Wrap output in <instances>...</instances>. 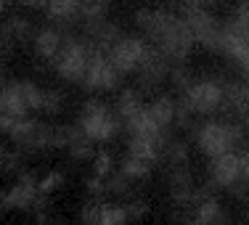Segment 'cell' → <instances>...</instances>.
Listing matches in <instances>:
<instances>
[{
    "label": "cell",
    "instance_id": "6da1fadb",
    "mask_svg": "<svg viewBox=\"0 0 249 225\" xmlns=\"http://www.w3.org/2000/svg\"><path fill=\"white\" fill-rule=\"evenodd\" d=\"M133 24L138 35L151 45L159 56H164L170 64H186L191 56L194 40L188 35L186 21L178 11L170 8H138L133 14Z\"/></svg>",
    "mask_w": 249,
    "mask_h": 225
},
{
    "label": "cell",
    "instance_id": "7a4b0ae2",
    "mask_svg": "<svg viewBox=\"0 0 249 225\" xmlns=\"http://www.w3.org/2000/svg\"><path fill=\"white\" fill-rule=\"evenodd\" d=\"M194 143L201 151V156L215 159V156H223V154L244 149L247 133H244V125L236 120H215V117H210L201 125H196Z\"/></svg>",
    "mask_w": 249,
    "mask_h": 225
},
{
    "label": "cell",
    "instance_id": "3957f363",
    "mask_svg": "<svg viewBox=\"0 0 249 225\" xmlns=\"http://www.w3.org/2000/svg\"><path fill=\"white\" fill-rule=\"evenodd\" d=\"M178 109L191 117H210L225 111V82L215 77H194L178 96Z\"/></svg>",
    "mask_w": 249,
    "mask_h": 225
},
{
    "label": "cell",
    "instance_id": "277c9868",
    "mask_svg": "<svg viewBox=\"0 0 249 225\" xmlns=\"http://www.w3.org/2000/svg\"><path fill=\"white\" fill-rule=\"evenodd\" d=\"M74 125L96 146L98 143H111V140L122 133V120L114 111V106L106 104V101H98V98H90V101L82 104Z\"/></svg>",
    "mask_w": 249,
    "mask_h": 225
},
{
    "label": "cell",
    "instance_id": "5b68a950",
    "mask_svg": "<svg viewBox=\"0 0 249 225\" xmlns=\"http://www.w3.org/2000/svg\"><path fill=\"white\" fill-rule=\"evenodd\" d=\"M96 53L98 51L93 48L82 35L67 32V37H64V43H61V51L56 53V58L51 61V67H53V72H56V77H61L64 82L80 85Z\"/></svg>",
    "mask_w": 249,
    "mask_h": 225
},
{
    "label": "cell",
    "instance_id": "8992f818",
    "mask_svg": "<svg viewBox=\"0 0 249 225\" xmlns=\"http://www.w3.org/2000/svg\"><path fill=\"white\" fill-rule=\"evenodd\" d=\"M180 19L186 21L188 35H191L194 45L210 51V53H220V35H223V21L212 14V8H201L196 3H183L180 5Z\"/></svg>",
    "mask_w": 249,
    "mask_h": 225
},
{
    "label": "cell",
    "instance_id": "52a82bcc",
    "mask_svg": "<svg viewBox=\"0 0 249 225\" xmlns=\"http://www.w3.org/2000/svg\"><path fill=\"white\" fill-rule=\"evenodd\" d=\"M43 87L32 80H11L0 87V117L8 120H24L40 111Z\"/></svg>",
    "mask_w": 249,
    "mask_h": 225
},
{
    "label": "cell",
    "instance_id": "ba28073f",
    "mask_svg": "<svg viewBox=\"0 0 249 225\" xmlns=\"http://www.w3.org/2000/svg\"><path fill=\"white\" fill-rule=\"evenodd\" d=\"M149 53H151V45L146 43L141 35H124L122 32L120 37L111 43V48L106 51V56H109V61L117 67V72L122 77H127V74H135L143 67Z\"/></svg>",
    "mask_w": 249,
    "mask_h": 225
},
{
    "label": "cell",
    "instance_id": "9c48e42d",
    "mask_svg": "<svg viewBox=\"0 0 249 225\" xmlns=\"http://www.w3.org/2000/svg\"><path fill=\"white\" fill-rule=\"evenodd\" d=\"M5 135L14 140L16 149L21 154H40V151L53 149V125L40 122V120H35V117L16 120Z\"/></svg>",
    "mask_w": 249,
    "mask_h": 225
},
{
    "label": "cell",
    "instance_id": "30bf717a",
    "mask_svg": "<svg viewBox=\"0 0 249 225\" xmlns=\"http://www.w3.org/2000/svg\"><path fill=\"white\" fill-rule=\"evenodd\" d=\"M210 183L215 188H223V191H233V193H247L249 188H244V180H241V156L239 151L223 154V156L210 159Z\"/></svg>",
    "mask_w": 249,
    "mask_h": 225
},
{
    "label": "cell",
    "instance_id": "8fae6325",
    "mask_svg": "<svg viewBox=\"0 0 249 225\" xmlns=\"http://www.w3.org/2000/svg\"><path fill=\"white\" fill-rule=\"evenodd\" d=\"M82 90L88 93H111V90H120L122 85V74L117 72V67L109 61V56L106 53H96L90 61V67H88L85 77H82Z\"/></svg>",
    "mask_w": 249,
    "mask_h": 225
},
{
    "label": "cell",
    "instance_id": "7c38bea8",
    "mask_svg": "<svg viewBox=\"0 0 249 225\" xmlns=\"http://www.w3.org/2000/svg\"><path fill=\"white\" fill-rule=\"evenodd\" d=\"M37 180L40 177L35 173H29V170L27 173H19L16 183L5 191V204H8V209H19V212L32 209V207L37 204V199H40Z\"/></svg>",
    "mask_w": 249,
    "mask_h": 225
},
{
    "label": "cell",
    "instance_id": "4fadbf2b",
    "mask_svg": "<svg viewBox=\"0 0 249 225\" xmlns=\"http://www.w3.org/2000/svg\"><path fill=\"white\" fill-rule=\"evenodd\" d=\"M170 69H173V64L151 48L149 58L143 61V67L133 74L138 80V90H157V87H162L170 80Z\"/></svg>",
    "mask_w": 249,
    "mask_h": 225
},
{
    "label": "cell",
    "instance_id": "5bb4252c",
    "mask_svg": "<svg viewBox=\"0 0 249 225\" xmlns=\"http://www.w3.org/2000/svg\"><path fill=\"white\" fill-rule=\"evenodd\" d=\"M67 32H69V29L56 27V24H48V27L35 29V37H32V43H29V48H32L35 58L51 64L53 58H56V53L61 51V43H64V37H67Z\"/></svg>",
    "mask_w": 249,
    "mask_h": 225
},
{
    "label": "cell",
    "instance_id": "9a60e30c",
    "mask_svg": "<svg viewBox=\"0 0 249 225\" xmlns=\"http://www.w3.org/2000/svg\"><path fill=\"white\" fill-rule=\"evenodd\" d=\"M146 111H149L151 122L162 133L173 135V130L178 127V98L167 96V93H159L151 101H146Z\"/></svg>",
    "mask_w": 249,
    "mask_h": 225
},
{
    "label": "cell",
    "instance_id": "2e32d148",
    "mask_svg": "<svg viewBox=\"0 0 249 225\" xmlns=\"http://www.w3.org/2000/svg\"><path fill=\"white\" fill-rule=\"evenodd\" d=\"M120 35H122L120 24H114L109 16H104V19H93V21H85V24H82V37L101 53L109 51L111 43H114Z\"/></svg>",
    "mask_w": 249,
    "mask_h": 225
},
{
    "label": "cell",
    "instance_id": "e0dca14e",
    "mask_svg": "<svg viewBox=\"0 0 249 225\" xmlns=\"http://www.w3.org/2000/svg\"><path fill=\"white\" fill-rule=\"evenodd\" d=\"M32 37H35V27L29 19H24V16H11V19H5V24L0 27V40H3L11 51L19 48V45H29Z\"/></svg>",
    "mask_w": 249,
    "mask_h": 225
},
{
    "label": "cell",
    "instance_id": "ac0fdd59",
    "mask_svg": "<svg viewBox=\"0 0 249 225\" xmlns=\"http://www.w3.org/2000/svg\"><path fill=\"white\" fill-rule=\"evenodd\" d=\"M43 8H45V16L51 19V24H56V27L69 29V27L82 24V16L77 11L74 0H45Z\"/></svg>",
    "mask_w": 249,
    "mask_h": 225
},
{
    "label": "cell",
    "instance_id": "d6986e66",
    "mask_svg": "<svg viewBox=\"0 0 249 225\" xmlns=\"http://www.w3.org/2000/svg\"><path fill=\"white\" fill-rule=\"evenodd\" d=\"M191 225H228L225 207L215 196H204L196 207H194Z\"/></svg>",
    "mask_w": 249,
    "mask_h": 225
},
{
    "label": "cell",
    "instance_id": "ffe728a7",
    "mask_svg": "<svg viewBox=\"0 0 249 225\" xmlns=\"http://www.w3.org/2000/svg\"><path fill=\"white\" fill-rule=\"evenodd\" d=\"M111 106H114V111L120 114V120L127 122V120H133L138 111L146 109V98H143V93H141L138 87H124V90L117 93V98H114Z\"/></svg>",
    "mask_w": 249,
    "mask_h": 225
},
{
    "label": "cell",
    "instance_id": "44dd1931",
    "mask_svg": "<svg viewBox=\"0 0 249 225\" xmlns=\"http://www.w3.org/2000/svg\"><path fill=\"white\" fill-rule=\"evenodd\" d=\"M154 167H157V164H151L149 159H141V156H133V154H124L117 170H120L127 180H133L135 186H138V183L149 180L151 173H154Z\"/></svg>",
    "mask_w": 249,
    "mask_h": 225
},
{
    "label": "cell",
    "instance_id": "7402d4cb",
    "mask_svg": "<svg viewBox=\"0 0 249 225\" xmlns=\"http://www.w3.org/2000/svg\"><path fill=\"white\" fill-rule=\"evenodd\" d=\"M67 154L74 159V162H88V159L96 156V143H93L88 135H82V130L72 125L69 130V140H67Z\"/></svg>",
    "mask_w": 249,
    "mask_h": 225
},
{
    "label": "cell",
    "instance_id": "603a6c76",
    "mask_svg": "<svg viewBox=\"0 0 249 225\" xmlns=\"http://www.w3.org/2000/svg\"><path fill=\"white\" fill-rule=\"evenodd\" d=\"M74 5H77V11H80V16H82V24H85V21L109 16L111 0H74Z\"/></svg>",
    "mask_w": 249,
    "mask_h": 225
},
{
    "label": "cell",
    "instance_id": "cb8c5ba5",
    "mask_svg": "<svg viewBox=\"0 0 249 225\" xmlns=\"http://www.w3.org/2000/svg\"><path fill=\"white\" fill-rule=\"evenodd\" d=\"M130 212H127V204H106L101 207V217H98V225H130Z\"/></svg>",
    "mask_w": 249,
    "mask_h": 225
},
{
    "label": "cell",
    "instance_id": "d4e9b609",
    "mask_svg": "<svg viewBox=\"0 0 249 225\" xmlns=\"http://www.w3.org/2000/svg\"><path fill=\"white\" fill-rule=\"evenodd\" d=\"M117 173V164H114V156H111L109 151H96V156H93V175L96 177H111Z\"/></svg>",
    "mask_w": 249,
    "mask_h": 225
},
{
    "label": "cell",
    "instance_id": "484cf974",
    "mask_svg": "<svg viewBox=\"0 0 249 225\" xmlns=\"http://www.w3.org/2000/svg\"><path fill=\"white\" fill-rule=\"evenodd\" d=\"M64 106V93L53 90V87H43V101H40V111L43 114H58Z\"/></svg>",
    "mask_w": 249,
    "mask_h": 225
},
{
    "label": "cell",
    "instance_id": "4316f807",
    "mask_svg": "<svg viewBox=\"0 0 249 225\" xmlns=\"http://www.w3.org/2000/svg\"><path fill=\"white\" fill-rule=\"evenodd\" d=\"M64 183V173H58V170H53V173H48L45 177H40L37 180V191L40 196H51L53 191H56L58 186Z\"/></svg>",
    "mask_w": 249,
    "mask_h": 225
},
{
    "label": "cell",
    "instance_id": "83f0119b",
    "mask_svg": "<svg viewBox=\"0 0 249 225\" xmlns=\"http://www.w3.org/2000/svg\"><path fill=\"white\" fill-rule=\"evenodd\" d=\"M101 207H104V201H98V199L88 201V204L80 209V223H82V225H98Z\"/></svg>",
    "mask_w": 249,
    "mask_h": 225
},
{
    "label": "cell",
    "instance_id": "f1b7e54d",
    "mask_svg": "<svg viewBox=\"0 0 249 225\" xmlns=\"http://www.w3.org/2000/svg\"><path fill=\"white\" fill-rule=\"evenodd\" d=\"M127 212H130V220H141V217L146 215V212H149V204H146V201H141V199H130L127 201Z\"/></svg>",
    "mask_w": 249,
    "mask_h": 225
},
{
    "label": "cell",
    "instance_id": "f546056e",
    "mask_svg": "<svg viewBox=\"0 0 249 225\" xmlns=\"http://www.w3.org/2000/svg\"><path fill=\"white\" fill-rule=\"evenodd\" d=\"M241 156V180H244V188H249V146L239 151Z\"/></svg>",
    "mask_w": 249,
    "mask_h": 225
},
{
    "label": "cell",
    "instance_id": "4dcf8cb0",
    "mask_svg": "<svg viewBox=\"0 0 249 225\" xmlns=\"http://www.w3.org/2000/svg\"><path fill=\"white\" fill-rule=\"evenodd\" d=\"M14 3L24 5V8H43V5H45V0H14Z\"/></svg>",
    "mask_w": 249,
    "mask_h": 225
},
{
    "label": "cell",
    "instance_id": "1f68e13d",
    "mask_svg": "<svg viewBox=\"0 0 249 225\" xmlns=\"http://www.w3.org/2000/svg\"><path fill=\"white\" fill-rule=\"evenodd\" d=\"M188 3H196V5H201V8H215L220 0H188Z\"/></svg>",
    "mask_w": 249,
    "mask_h": 225
},
{
    "label": "cell",
    "instance_id": "d6a6232c",
    "mask_svg": "<svg viewBox=\"0 0 249 225\" xmlns=\"http://www.w3.org/2000/svg\"><path fill=\"white\" fill-rule=\"evenodd\" d=\"M8 212V204H5V193L0 191V220H3V215Z\"/></svg>",
    "mask_w": 249,
    "mask_h": 225
},
{
    "label": "cell",
    "instance_id": "836d02e7",
    "mask_svg": "<svg viewBox=\"0 0 249 225\" xmlns=\"http://www.w3.org/2000/svg\"><path fill=\"white\" fill-rule=\"evenodd\" d=\"M5 156H8V149H5L3 143H0V170H3V162H5Z\"/></svg>",
    "mask_w": 249,
    "mask_h": 225
},
{
    "label": "cell",
    "instance_id": "e575fe53",
    "mask_svg": "<svg viewBox=\"0 0 249 225\" xmlns=\"http://www.w3.org/2000/svg\"><path fill=\"white\" fill-rule=\"evenodd\" d=\"M5 82H8V80H5V69H3V67H0V87H3V85H5Z\"/></svg>",
    "mask_w": 249,
    "mask_h": 225
},
{
    "label": "cell",
    "instance_id": "d590c367",
    "mask_svg": "<svg viewBox=\"0 0 249 225\" xmlns=\"http://www.w3.org/2000/svg\"><path fill=\"white\" fill-rule=\"evenodd\" d=\"M8 3H11V0H0V14H3L5 8H8Z\"/></svg>",
    "mask_w": 249,
    "mask_h": 225
},
{
    "label": "cell",
    "instance_id": "8d00e7d4",
    "mask_svg": "<svg viewBox=\"0 0 249 225\" xmlns=\"http://www.w3.org/2000/svg\"><path fill=\"white\" fill-rule=\"evenodd\" d=\"M157 3H164V5H173V3H180V0H157Z\"/></svg>",
    "mask_w": 249,
    "mask_h": 225
},
{
    "label": "cell",
    "instance_id": "74e56055",
    "mask_svg": "<svg viewBox=\"0 0 249 225\" xmlns=\"http://www.w3.org/2000/svg\"><path fill=\"white\" fill-rule=\"evenodd\" d=\"M186 225H191V223H186Z\"/></svg>",
    "mask_w": 249,
    "mask_h": 225
}]
</instances>
